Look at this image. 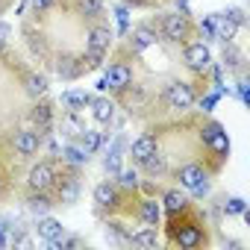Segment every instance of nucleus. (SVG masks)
<instances>
[{
  "mask_svg": "<svg viewBox=\"0 0 250 250\" xmlns=\"http://www.w3.org/2000/svg\"><path fill=\"white\" fill-rule=\"evenodd\" d=\"M130 80H133V71L124 65V62H112L109 65V71H106V77L100 80V88H112V91H124L130 85Z\"/></svg>",
  "mask_w": 250,
  "mask_h": 250,
  "instance_id": "1",
  "label": "nucleus"
},
{
  "mask_svg": "<svg viewBox=\"0 0 250 250\" xmlns=\"http://www.w3.org/2000/svg\"><path fill=\"white\" fill-rule=\"evenodd\" d=\"M165 103H168V109H177V112L188 109V106L194 103V91H191V85H186V83H174V85H168V88H165Z\"/></svg>",
  "mask_w": 250,
  "mask_h": 250,
  "instance_id": "2",
  "label": "nucleus"
},
{
  "mask_svg": "<svg viewBox=\"0 0 250 250\" xmlns=\"http://www.w3.org/2000/svg\"><path fill=\"white\" fill-rule=\"evenodd\" d=\"M191 33V24L186 15H165L162 18V36L171 39V42H186Z\"/></svg>",
  "mask_w": 250,
  "mask_h": 250,
  "instance_id": "3",
  "label": "nucleus"
},
{
  "mask_svg": "<svg viewBox=\"0 0 250 250\" xmlns=\"http://www.w3.org/2000/svg\"><path fill=\"white\" fill-rule=\"evenodd\" d=\"M12 147H15V153H18L21 159H30V156L39 153V147H42V136H39L36 130H21V133H15Z\"/></svg>",
  "mask_w": 250,
  "mask_h": 250,
  "instance_id": "4",
  "label": "nucleus"
},
{
  "mask_svg": "<svg viewBox=\"0 0 250 250\" xmlns=\"http://www.w3.org/2000/svg\"><path fill=\"white\" fill-rule=\"evenodd\" d=\"M53 180H56V171H53L50 162L33 165V171H30V188H33V191H47V188H53Z\"/></svg>",
  "mask_w": 250,
  "mask_h": 250,
  "instance_id": "5",
  "label": "nucleus"
},
{
  "mask_svg": "<svg viewBox=\"0 0 250 250\" xmlns=\"http://www.w3.org/2000/svg\"><path fill=\"white\" fill-rule=\"evenodd\" d=\"M183 56H186V62H188V65H191L194 71H206V68H209V62H212V56H209V47H206L203 42L186 44Z\"/></svg>",
  "mask_w": 250,
  "mask_h": 250,
  "instance_id": "6",
  "label": "nucleus"
},
{
  "mask_svg": "<svg viewBox=\"0 0 250 250\" xmlns=\"http://www.w3.org/2000/svg\"><path fill=\"white\" fill-rule=\"evenodd\" d=\"M177 180H180V186L183 188H188V191H206V177H203V171L197 168V165H188V168H183L180 174H177Z\"/></svg>",
  "mask_w": 250,
  "mask_h": 250,
  "instance_id": "7",
  "label": "nucleus"
},
{
  "mask_svg": "<svg viewBox=\"0 0 250 250\" xmlns=\"http://www.w3.org/2000/svg\"><path fill=\"white\" fill-rule=\"evenodd\" d=\"M130 153H133V162H136V165H145V162L156 153V142H153L150 136H142V139H136V142H133Z\"/></svg>",
  "mask_w": 250,
  "mask_h": 250,
  "instance_id": "8",
  "label": "nucleus"
},
{
  "mask_svg": "<svg viewBox=\"0 0 250 250\" xmlns=\"http://www.w3.org/2000/svg\"><path fill=\"white\" fill-rule=\"evenodd\" d=\"M109 42H112V30H109V27H97V30H91V39H88L91 56H94V59H100V56H103V50L109 47Z\"/></svg>",
  "mask_w": 250,
  "mask_h": 250,
  "instance_id": "9",
  "label": "nucleus"
},
{
  "mask_svg": "<svg viewBox=\"0 0 250 250\" xmlns=\"http://www.w3.org/2000/svg\"><path fill=\"white\" fill-rule=\"evenodd\" d=\"M91 103V118L97 121V124H109L112 118H115V106H112V100H106V97H94V100H88Z\"/></svg>",
  "mask_w": 250,
  "mask_h": 250,
  "instance_id": "10",
  "label": "nucleus"
},
{
  "mask_svg": "<svg viewBox=\"0 0 250 250\" xmlns=\"http://www.w3.org/2000/svg\"><path fill=\"white\" fill-rule=\"evenodd\" d=\"M36 232H39L44 241H56V238L65 235V229H62V224H59L56 218H42L39 227H36Z\"/></svg>",
  "mask_w": 250,
  "mask_h": 250,
  "instance_id": "11",
  "label": "nucleus"
},
{
  "mask_svg": "<svg viewBox=\"0 0 250 250\" xmlns=\"http://www.w3.org/2000/svg\"><path fill=\"white\" fill-rule=\"evenodd\" d=\"M94 203L103 206V209H106V206H115V203H118V188H115L112 183H100V186L94 188Z\"/></svg>",
  "mask_w": 250,
  "mask_h": 250,
  "instance_id": "12",
  "label": "nucleus"
},
{
  "mask_svg": "<svg viewBox=\"0 0 250 250\" xmlns=\"http://www.w3.org/2000/svg\"><path fill=\"white\" fill-rule=\"evenodd\" d=\"M88 100H91V97H88L85 91H65V94H62V106H65L68 112H80V109H85Z\"/></svg>",
  "mask_w": 250,
  "mask_h": 250,
  "instance_id": "13",
  "label": "nucleus"
},
{
  "mask_svg": "<svg viewBox=\"0 0 250 250\" xmlns=\"http://www.w3.org/2000/svg\"><path fill=\"white\" fill-rule=\"evenodd\" d=\"M139 218H142L147 227H156V224H159V206H156V200H142Z\"/></svg>",
  "mask_w": 250,
  "mask_h": 250,
  "instance_id": "14",
  "label": "nucleus"
},
{
  "mask_svg": "<svg viewBox=\"0 0 250 250\" xmlns=\"http://www.w3.org/2000/svg\"><path fill=\"white\" fill-rule=\"evenodd\" d=\"M100 142H103V139H100L97 130H83V133H80V147H83L85 153H94V150L100 147Z\"/></svg>",
  "mask_w": 250,
  "mask_h": 250,
  "instance_id": "15",
  "label": "nucleus"
},
{
  "mask_svg": "<svg viewBox=\"0 0 250 250\" xmlns=\"http://www.w3.org/2000/svg\"><path fill=\"white\" fill-rule=\"evenodd\" d=\"M27 203H30V209H33V212H47L50 206H56L50 197H44V191H33Z\"/></svg>",
  "mask_w": 250,
  "mask_h": 250,
  "instance_id": "16",
  "label": "nucleus"
},
{
  "mask_svg": "<svg viewBox=\"0 0 250 250\" xmlns=\"http://www.w3.org/2000/svg\"><path fill=\"white\" fill-rule=\"evenodd\" d=\"M130 241H133V244H139V247H153V244H156V227H147V229H142V232L130 235Z\"/></svg>",
  "mask_w": 250,
  "mask_h": 250,
  "instance_id": "17",
  "label": "nucleus"
},
{
  "mask_svg": "<svg viewBox=\"0 0 250 250\" xmlns=\"http://www.w3.org/2000/svg\"><path fill=\"white\" fill-rule=\"evenodd\" d=\"M65 159H68L71 165H77V168H80V165H85V162H88V153H85L83 147H77V145H68V147H65Z\"/></svg>",
  "mask_w": 250,
  "mask_h": 250,
  "instance_id": "18",
  "label": "nucleus"
},
{
  "mask_svg": "<svg viewBox=\"0 0 250 250\" xmlns=\"http://www.w3.org/2000/svg\"><path fill=\"white\" fill-rule=\"evenodd\" d=\"M103 168H106L109 174H118V171H121V150H118V147H112V150L106 153V159H103Z\"/></svg>",
  "mask_w": 250,
  "mask_h": 250,
  "instance_id": "19",
  "label": "nucleus"
},
{
  "mask_svg": "<svg viewBox=\"0 0 250 250\" xmlns=\"http://www.w3.org/2000/svg\"><path fill=\"white\" fill-rule=\"evenodd\" d=\"M118 183L124 188H136L139 186V174L136 171H118Z\"/></svg>",
  "mask_w": 250,
  "mask_h": 250,
  "instance_id": "20",
  "label": "nucleus"
},
{
  "mask_svg": "<svg viewBox=\"0 0 250 250\" xmlns=\"http://www.w3.org/2000/svg\"><path fill=\"white\" fill-rule=\"evenodd\" d=\"M165 206H168L171 212H177V209L186 206V197H183L180 191H168V194H165Z\"/></svg>",
  "mask_w": 250,
  "mask_h": 250,
  "instance_id": "21",
  "label": "nucleus"
},
{
  "mask_svg": "<svg viewBox=\"0 0 250 250\" xmlns=\"http://www.w3.org/2000/svg\"><path fill=\"white\" fill-rule=\"evenodd\" d=\"M27 83H30V85H27V88H30V94H44V91H47V83H44V77H36V74H33Z\"/></svg>",
  "mask_w": 250,
  "mask_h": 250,
  "instance_id": "22",
  "label": "nucleus"
},
{
  "mask_svg": "<svg viewBox=\"0 0 250 250\" xmlns=\"http://www.w3.org/2000/svg\"><path fill=\"white\" fill-rule=\"evenodd\" d=\"M224 209H227V215H241V212H244V200H241V197H229Z\"/></svg>",
  "mask_w": 250,
  "mask_h": 250,
  "instance_id": "23",
  "label": "nucleus"
},
{
  "mask_svg": "<svg viewBox=\"0 0 250 250\" xmlns=\"http://www.w3.org/2000/svg\"><path fill=\"white\" fill-rule=\"evenodd\" d=\"M80 6H83L88 15H100V12H103V3H100V0H80Z\"/></svg>",
  "mask_w": 250,
  "mask_h": 250,
  "instance_id": "24",
  "label": "nucleus"
},
{
  "mask_svg": "<svg viewBox=\"0 0 250 250\" xmlns=\"http://www.w3.org/2000/svg\"><path fill=\"white\" fill-rule=\"evenodd\" d=\"M224 59H227V62H229L232 68H238V65H241V53H238L235 47H229V50H224Z\"/></svg>",
  "mask_w": 250,
  "mask_h": 250,
  "instance_id": "25",
  "label": "nucleus"
},
{
  "mask_svg": "<svg viewBox=\"0 0 250 250\" xmlns=\"http://www.w3.org/2000/svg\"><path fill=\"white\" fill-rule=\"evenodd\" d=\"M6 36H9V24L0 21V42H6Z\"/></svg>",
  "mask_w": 250,
  "mask_h": 250,
  "instance_id": "26",
  "label": "nucleus"
}]
</instances>
